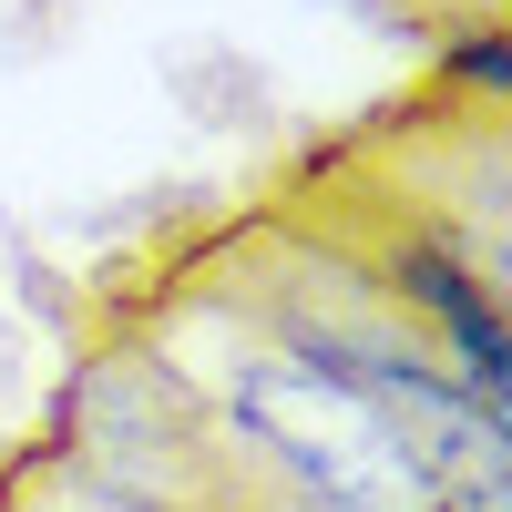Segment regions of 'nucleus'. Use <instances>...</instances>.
<instances>
[{
	"mask_svg": "<svg viewBox=\"0 0 512 512\" xmlns=\"http://www.w3.org/2000/svg\"><path fill=\"white\" fill-rule=\"evenodd\" d=\"M0 512H144V502H113V492H93L82 472H62L52 451H11L0 461Z\"/></svg>",
	"mask_w": 512,
	"mask_h": 512,
	"instance_id": "2",
	"label": "nucleus"
},
{
	"mask_svg": "<svg viewBox=\"0 0 512 512\" xmlns=\"http://www.w3.org/2000/svg\"><path fill=\"white\" fill-rule=\"evenodd\" d=\"M246 512H328V502H287V492H256Z\"/></svg>",
	"mask_w": 512,
	"mask_h": 512,
	"instance_id": "3",
	"label": "nucleus"
},
{
	"mask_svg": "<svg viewBox=\"0 0 512 512\" xmlns=\"http://www.w3.org/2000/svg\"><path fill=\"white\" fill-rule=\"evenodd\" d=\"M41 451L62 472H82L93 492L144 502V512H246L256 502V482L226 461L195 379L175 369V349L154 328H113L72 359Z\"/></svg>",
	"mask_w": 512,
	"mask_h": 512,
	"instance_id": "1",
	"label": "nucleus"
}]
</instances>
